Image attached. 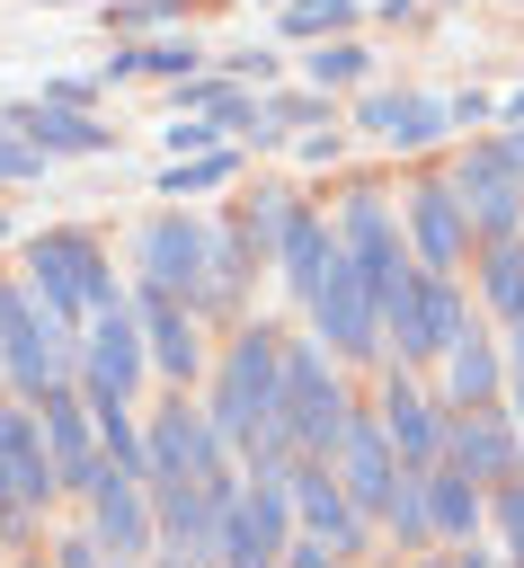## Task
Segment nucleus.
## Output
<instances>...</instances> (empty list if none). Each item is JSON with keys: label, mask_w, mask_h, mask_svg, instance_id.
I'll return each instance as SVG.
<instances>
[{"label": "nucleus", "mask_w": 524, "mask_h": 568, "mask_svg": "<svg viewBox=\"0 0 524 568\" xmlns=\"http://www.w3.org/2000/svg\"><path fill=\"white\" fill-rule=\"evenodd\" d=\"M204 408L231 435V453L266 444L275 435V408H284V328H258V320L231 328V346H222V364L204 382Z\"/></svg>", "instance_id": "1"}, {"label": "nucleus", "mask_w": 524, "mask_h": 568, "mask_svg": "<svg viewBox=\"0 0 524 568\" xmlns=\"http://www.w3.org/2000/svg\"><path fill=\"white\" fill-rule=\"evenodd\" d=\"M0 364L18 399H44L53 382L80 373V320H62L27 275H0Z\"/></svg>", "instance_id": "2"}, {"label": "nucleus", "mask_w": 524, "mask_h": 568, "mask_svg": "<svg viewBox=\"0 0 524 568\" xmlns=\"http://www.w3.org/2000/svg\"><path fill=\"white\" fill-rule=\"evenodd\" d=\"M346 417H355V399H346V382H337V346H329L320 328H311V337H284V408H275V435H284L293 453L337 462Z\"/></svg>", "instance_id": "3"}, {"label": "nucleus", "mask_w": 524, "mask_h": 568, "mask_svg": "<svg viewBox=\"0 0 524 568\" xmlns=\"http://www.w3.org/2000/svg\"><path fill=\"white\" fill-rule=\"evenodd\" d=\"M382 328L400 346V364H444L462 337H471V293H462V266H409V284L382 302Z\"/></svg>", "instance_id": "4"}, {"label": "nucleus", "mask_w": 524, "mask_h": 568, "mask_svg": "<svg viewBox=\"0 0 524 568\" xmlns=\"http://www.w3.org/2000/svg\"><path fill=\"white\" fill-rule=\"evenodd\" d=\"M53 497H62V470H53L44 417H36V399L9 390L0 399V541H27Z\"/></svg>", "instance_id": "5"}, {"label": "nucleus", "mask_w": 524, "mask_h": 568, "mask_svg": "<svg viewBox=\"0 0 524 568\" xmlns=\"http://www.w3.org/2000/svg\"><path fill=\"white\" fill-rule=\"evenodd\" d=\"M27 284L62 311V320H89V311H107V302H124V284H115V266H107V248H98V231H36L27 240Z\"/></svg>", "instance_id": "6"}, {"label": "nucleus", "mask_w": 524, "mask_h": 568, "mask_svg": "<svg viewBox=\"0 0 524 568\" xmlns=\"http://www.w3.org/2000/svg\"><path fill=\"white\" fill-rule=\"evenodd\" d=\"M142 426H151V479H231V470H240L231 435H222L213 408L187 399V390H169Z\"/></svg>", "instance_id": "7"}, {"label": "nucleus", "mask_w": 524, "mask_h": 568, "mask_svg": "<svg viewBox=\"0 0 524 568\" xmlns=\"http://www.w3.org/2000/svg\"><path fill=\"white\" fill-rule=\"evenodd\" d=\"M311 328L337 346V364H382L391 355V328H382V293H373V275L337 248V266H329V284L311 293Z\"/></svg>", "instance_id": "8"}, {"label": "nucleus", "mask_w": 524, "mask_h": 568, "mask_svg": "<svg viewBox=\"0 0 524 568\" xmlns=\"http://www.w3.org/2000/svg\"><path fill=\"white\" fill-rule=\"evenodd\" d=\"M142 373H151V346H142V311H133V293H124V302H107V311L80 320V373H71V382H80L89 399H133Z\"/></svg>", "instance_id": "9"}, {"label": "nucleus", "mask_w": 524, "mask_h": 568, "mask_svg": "<svg viewBox=\"0 0 524 568\" xmlns=\"http://www.w3.org/2000/svg\"><path fill=\"white\" fill-rule=\"evenodd\" d=\"M204 275H213V222H195V213H151L142 231H133V284H160V293H204Z\"/></svg>", "instance_id": "10"}, {"label": "nucleus", "mask_w": 524, "mask_h": 568, "mask_svg": "<svg viewBox=\"0 0 524 568\" xmlns=\"http://www.w3.org/2000/svg\"><path fill=\"white\" fill-rule=\"evenodd\" d=\"M293 532H302L293 488H284V479H249V470H240V488L222 497V559H231V568L284 559V541H293Z\"/></svg>", "instance_id": "11"}, {"label": "nucleus", "mask_w": 524, "mask_h": 568, "mask_svg": "<svg viewBox=\"0 0 524 568\" xmlns=\"http://www.w3.org/2000/svg\"><path fill=\"white\" fill-rule=\"evenodd\" d=\"M284 488H293V515H302V532H320L337 559H355L364 541H373V515L346 497V479H337V462H320V453H293V470H284Z\"/></svg>", "instance_id": "12"}, {"label": "nucleus", "mask_w": 524, "mask_h": 568, "mask_svg": "<svg viewBox=\"0 0 524 568\" xmlns=\"http://www.w3.org/2000/svg\"><path fill=\"white\" fill-rule=\"evenodd\" d=\"M80 506H89V532L107 541V559H151V550H160L151 479H142V470H124L115 453H107V470H98V488H89Z\"/></svg>", "instance_id": "13"}, {"label": "nucleus", "mask_w": 524, "mask_h": 568, "mask_svg": "<svg viewBox=\"0 0 524 568\" xmlns=\"http://www.w3.org/2000/svg\"><path fill=\"white\" fill-rule=\"evenodd\" d=\"M337 479H346V497L382 524L391 515V497L409 488V462H400V444H391V426H382V408H355L346 417V435H337Z\"/></svg>", "instance_id": "14"}, {"label": "nucleus", "mask_w": 524, "mask_h": 568, "mask_svg": "<svg viewBox=\"0 0 524 568\" xmlns=\"http://www.w3.org/2000/svg\"><path fill=\"white\" fill-rule=\"evenodd\" d=\"M240 488L231 479H151V515H160V550L178 559H222V497Z\"/></svg>", "instance_id": "15"}, {"label": "nucleus", "mask_w": 524, "mask_h": 568, "mask_svg": "<svg viewBox=\"0 0 524 568\" xmlns=\"http://www.w3.org/2000/svg\"><path fill=\"white\" fill-rule=\"evenodd\" d=\"M453 186H462V204H471V231H480V240L524 231V169L506 160V142H497V133H488V142H471V151L453 160Z\"/></svg>", "instance_id": "16"}, {"label": "nucleus", "mask_w": 524, "mask_h": 568, "mask_svg": "<svg viewBox=\"0 0 524 568\" xmlns=\"http://www.w3.org/2000/svg\"><path fill=\"white\" fill-rule=\"evenodd\" d=\"M400 222H409V248H417L426 266H471V257H480V231H471V204H462L453 178L409 186V195H400Z\"/></svg>", "instance_id": "17"}, {"label": "nucleus", "mask_w": 524, "mask_h": 568, "mask_svg": "<svg viewBox=\"0 0 524 568\" xmlns=\"http://www.w3.org/2000/svg\"><path fill=\"white\" fill-rule=\"evenodd\" d=\"M444 462H453V470H471L480 488L515 479V470H524V426H515V408H497V399L453 408V426H444Z\"/></svg>", "instance_id": "18"}, {"label": "nucleus", "mask_w": 524, "mask_h": 568, "mask_svg": "<svg viewBox=\"0 0 524 568\" xmlns=\"http://www.w3.org/2000/svg\"><path fill=\"white\" fill-rule=\"evenodd\" d=\"M133 311H142V346H151V373L169 390H187L204 373V328H195V302L187 293H160V284H133Z\"/></svg>", "instance_id": "19"}, {"label": "nucleus", "mask_w": 524, "mask_h": 568, "mask_svg": "<svg viewBox=\"0 0 524 568\" xmlns=\"http://www.w3.org/2000/svg\"><path fill=\"white\" fill-rule=\"evenodd\" d=\"M355 124L373 142H391V151H435L462 115H453V98H426V89H364L355 98Z\"/></svg>", "instance_id": "20"}, {"label": "nucleus", "mask_w": 524, "mask_h": 568, "mask_svg": "<svg viewBox=\"0 0 524 568\" xmlns=\"http://www.w3.org/2000/svg\"><path fill=\"white\" fill-rule=\"evenodd\" d=\"M382 426H391V444H400L409 470H435V462H444L453 399H426V390L409 382V364H391V373H382Z\"/></svg>", "instance_id": "21"}, {"label": "nucleus", "mask_w": 524, "mask_h": 568, "mask_svg": "<svg viewBox=\"0 0 524 568\" xmlns=\"http://www.w3.org/2000/svg\"><path fill=\"white\" fill-rule=\"evenodd\" d=\"M0 124H18L27 142H44L53 160H62V151H71V160H80V151H115V133H107L89 106H62V98H18V106H0Z\"/></svg>", "instance_id": "22"}, {"label": "nucleus", "mask_w": 524, "mask_h": 568, "mask_svg": "<svg viewBox=\"0 0 524 568\" xmlns=\"http://www.w3.org/2000/svg\"><path fill=\"white\" fill-rule=\"evenodd\" d=\"M417 479H426V515H435V541L471 550V541L488 532V488H480L471 470H453V462H435V470H417Z\"/></svg>", "instance_id": "23"}, {"label": "nucleus", "mask_w": 524, "mask_h": 568, "mask_svg": "<svg viewBox=\"0 0 524 568\" xmlns=\"http://www.w3.org/2000/svg\"><path fill=\"white\" fill-rule=\"evenodd\" d=\"M275 266H284V293L311 311V293H320V284H329V266H337V222L302 204V213H293V231H284V248H275Z\"/></svg>", "instance_id": "24"}, {"label": "nucleus", "mask_w": 524, "mask_h": 568, "mask_svg": "<svg viewBox=\"0 0 524 568\" xmlns=\"http://www.w3.org/2000/svg\"><path fill=\"white\" fill-rule=\"evenodd\" d=\"M444 399L453 408H480V399H506V346H488L480 328L444 355Z\"/></svg>", "instance_id": "25"}, {"label": "nucleus", "mask_w": 524, "mask_h": 568, "mask_svg": "<svg viewBox=\"0 0 524 568\" xmlns=\"http://www.w3.org/2000/svg\"><path fill=\"white\" fill-rule=\"evenodd\" d=\"M480 302L497 328H524V231L480 240Z\"/></svg>", "instance_id": "26"}, {"label": "nucleus", "mask_w": 524, "mask_h": 568, "mask_svg": "<svg viewBox=\"0 0 524 568\" xmlns=\"http://www.w3.org/2000/svg\"><path fill=\"white\" fill-rule=\"evenodd\" d=\"M293 213H302V195H284V186H258V195L231 213V231L249 240V257H275V248H284V231H293Z\"/></svg>", "instance_id": "27"}, {"label": "nucleus", "mask_w": 524, "mask_h": 568, "mask_svg": "<svg viewBox=\"0 0 524 568\" xmlns=\"http://www.w3.org/2000/svg\"><path fill=\"white\" fill-rule=\"evenodd\" d=\"M302 71H311V89H355V80L373 71V53L346 44V36H311V62H302Z\"/></svg>", "instance_id": "28"}, {"label": "nucleus", "mask_w": 524, "mask_h": 568, "mask_svg": "<svg viewBox=\"0 0 524 568\" xmlns=\"http://www.w3.org/2000/svg\"><path fill=\"white\" fill-rule=\"evenodd\" d=\"M231 169H240L231 151H187V160H169V169H160V195H169V204H187V195H213Z\"/></svg>", "instance_id": "29"}, {"label": "nucleus", "mask_w": 524, "mask_h": 568, "mask_svg": "<svg viewBox=\"0 0 524 568\" xmlns=\"http://www.w3.org/2000/svg\"><path fill=\"white\" fill-rule=\"evenodd\" d=\"M382 532L400 541V550H417V541H435V515H426V479L409 470V488L391 497V515H382Z\"/></svg>", "instance_id": "30"}, {"label": "nucleus", "mask_w": 524, "mask_h": 568, "mask_svg": "<svg viewBox=\"0 0 524 568\" xmlns=\"http://www.w3.org/2000/svg\"><path fill=\"white\" fill-rule=\"evenodd\" d=\"M488 532H497V550H506V559H524V470L488 488Z\"/></svg>", "instance_id": "31"}, {"label": "nucleus", "mask_w": 524, "mask_h": 568, "mask_svg": "<svg viewBox=\"0 0 524 568\" xmlns=\"http://www.w3.org/2000/svg\"><path fill=\"white\" fill-rule=\"evenodd\" d=\"M355 0H284V36H346Z\"/></svg>", "instance_id": "32"}, {"label": "nucleus", "mask_w": 524, "mask_h": 568, "mask_svg": "<svg viewBox=\"0 0 524 568\" xmlns=\"http://www.w3.org/2000/svg\"><path fill=\"white\" fill-rule=\"evenodd\" d=\"M44 160H53V151H44V142H27V133H18V124H0V186H18V178H36V169H44Z\"/></svg>", "instance_id": "33"}, {"label": "nucleus", "mask_w": 524, "mask_h": 568, "mask_svg": "<svg viewBox=\"0 0 524 568\" xmlns=\"http://www.w3.org/2000/svg\"><path fill=\"white\" fill-rule=\"evenodd\" d=\"M187 0H124V9H107V27H124V36H142V27H169Z\"/></svg>", "instance_id": "34"}, {"label": "nucleus", "mask_w": 524, "mask_h": 568, "mask_svg": "<svg viewBox=\"0 0 524 568\" xmlns=\"http://www.w3.org/2000/svg\"><path fill=\"white\" fill-rule=\"evenodd\" d=\"M53 559H62V568H98V559H107V541H98V532H62V541H53Z\"/></svg>", "instance_id": "35"}, {"label": "nucleus", "mask_w": 524, "mask_h": 568, "mask_svg": "<svg viewBox=\"0 0 524 568\" xmlns=\"http://www.w3.org/2000/svg\"><path fill=\"white\" fill-rule=\"evenodd\" d=\"M222 71H240V80H266V71H275V53H266V44H240V53H222Z\"/></svg>", "instance_id": "36"}, {"label": "nucleus", "mask_w": 524, "mask_h": 568, "mask_svg": "<svg viewBox=\"0 0 524 568\" xmlns=\"http://www.w3.org/2000/svg\"><path fill=\"white\" fill-rule=\"evenodd\" d=\"M497 142H506V160L524 169V115H497Z\"/></svg>", "instance_id": "37"}, {"label": "nucleus", "mask_w": 524, "mask_h": 568, "mask_svg": "<svg viewBox=\"0 0 524 568\" xmlns=\"http://www.w3.org/2000/svg\"><path fill=\"white\" fill-rule=\"evenodd\" d=\"M497 115H524V89H515V98H506V106H497Z\"/></svg>", "instance_id": "38"}, {"label": "nucleus", "mask_w": 524, "mask_h": 568, "mask_svg": "<svg viewBox=\"0 0 524 568\" xmlns=\"http://www.w3.org/2000/svg\"><path fill=\"white\" fill-rule=\"evenodd\" d=\"M44 9H89V0H44Z\"/></svg>", "instance_id": "39"}, {"label": "nucleus", "mask_w": 524, "mask_h": 568, "mask_svg": "<svg viewBox=\"0 0 524 568\" xmlns=\"http://www.w3.org/2000/svg\"><path fill=\"white\" fill-rule=\"evenodd\" d=\"M0 240H9V213H0Z\"/></svg>", "instance_id": "40"}, {"label": "nucleus", "mask_w": 524, "mask_h": 568, "mask_svg": "<svg viewBox=\"0 0 524 568\" xmlns=\"http://www.w3.org/2000/svg\"><path fill=\"white\" fill-rule=\"evenodd\" d=\"M444 9H462V0H444Z\"/></svg>", "instance_id": "41"}, {"label": "nucleus", "mask_w": 524, "mask_h": 568, "mask_svg": "<svg viewBox=\"0 0 524 568\" xmlns=\"http://www.w3.org/2000/svg\"><path fill=\"white\" fill-rule=\"evenodd\" d=\"M0 382H9V364H0Z\"/></svg>", "instance_id": "42"}, {"label": "nucleus", "mask_w": 524, "mask_h": 568, "mask_svg": "<svg viewBox=\"0 0 524 568\" xmlns=\"http://www.w3.org/2000/svg\"><path fill=\"white\" fill-rule=\"evenodd\" d=\"M515 9H524V0H515Z\"/></svg>", "instance_id": "43"}, {"label": "nucleus", "mask_w": 524, "mask_h": 568, "mask_svg": "<svg viewBox=\"0 0 524 568\" xmlns=\"http://www.w3.org/2000/svg\"><path fill=\"white\" fill-rule=\"evenodd\" d=\"M515 426H524V417H515Z\"/></svg>", "instance_id": "44"}]
</instances>
